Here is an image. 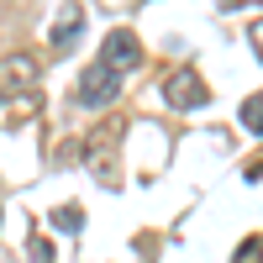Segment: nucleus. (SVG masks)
<instances>
[{
  "mask_svg": "<svg viewBox=\"0 0 263 263\" xmlns=\"http://www.w3.org/2000/svg\"><path fill=\"white\" fill-rule=\"evenodd\" d=\"M116 95H121V74H116L105 58L90 63V69L79 74V105H84V111H105Z\"/></svg>",
  "mask_w": 263,
  "mask_h": 263,
  "instance_id": "nucleus-1",
  "label": "nucleus"
},
{
  "mask_svg": "<svg viewBox=\"0 0 263 263\" xmlns=\"http://www.w3.org/2000/svg\"><path fill=\"white\" fill-rule=\"evenodd\" d=\"M37 90V58L32 53H6L0 58V100H21Z\"/></svg>",
  "mask_w": 263,
  "mask_h": 263,
  "instance_id": "nucleus-2",
  "label": "nucleus"
},
{
  "mask_svg": "<svg viewBox=\"0 0 263 263\" xmlns=\"http://www.w3.org/2000/svg\"><path fill=\"white\" fill-rule=\"evenodd\" d=\"M84 158H90L95 179H100L105 190H116V179H121V168H116V126H100L95 137L84 142Z\"/></svg>",
  "mask_w": 263,
  "mask_h": 263,
  "instance_id": "nucleus-3",
  "label": "nucleus"
},
{
  "mask_svg": "<svg viewBox=\"0 0 263 263\" xmlns=\"http://www.w3.org/2000/svg\"><path fill=\"white\" fill-rule=\"evenodd\" d=\"M163 100L174 105V111H195V105H205V79L195 69H174L163 79Z\"/></svg>",
  "mask_w": 263,
  "mask_h": 263,
  "instance_id": "nucleus-4",
  "label": "nucleus"
},
{
  "mask_svg": "<svg viewBox=\"0 0 263 263\" xmlns=\"http://www.w3.org/2000/svg\"><path fill=\"white\" fill-rule=\"evenodd\" d=\"M100 58L111 63L116 74H126V69H137V63H142V42H137V32H126V27H116V32H105V42H100Z\"/></svg>",
  "mask_w": 263,
  "mask_h": 263,
  "instance_id": "nucleus-5",
  "label": "nucleus"
},
{
  "mask_svg": "<svg viewBox=\"0 0 263 263\" xmlns=\"http://www.w3.org/2000/svg\"><path fill=\"white\" fill-rule=\"evenodd\" d=\"M79 32H84V11H79V6H63V11H58V21H53V32H48V42L63 53L69 42H79Z\"/></svg>",
  "mask_w": 263,
  "mask_h": 263,
  "instance_id": "nucleus-6",
  "label": "nucleus"
},
{
  "mask_svg": "<svg viewBox=\"0 0 263 263\" xmlns=\"http://www.w3.org/2000/svg\"><path fill=\"white\" fill-rule=\"evenodd\" d=\"M48 221H53L58 232H69V237H79V227H84V211H79V205H58V211L48 216Z\"/></svg>",
  "mask_w": 263,
  "mask_h": 263,
  "instance_id": "nucleus-7",
  "label": "nucleus"
},
{
  "mask_svg": "<svg viewBox=\"0 0 263 263\" xmlns=\"http://www.w3.org/2000/svg\"><path fill=\"white\" fill-rule=\"evenodd\" d=\"M242 126H248V132H263V90L242 100Z\"/></svg>",
  "mask_w": 263,
  "mask_h": 263,
  "instance_id": "nucleus-8",
  "label": "nucleus"
},
{
  "mask_svg": "<svg viewBox=\"0 0 263 263\" xmlns=\"http://www.w3.org/2000/svg\"><path fill=\"white\" fill-rule=\"evenodd\" d=\"M232 263H263V237H248L242 248H237V258Z\"/></svg>",
  "mask_w": 263,
  "mask_h": 263,
  "instance_id": "nucleus-9",
  "label": "nucleus"
},
{
  "mask_svg": "<svg viewBox=\"0 0 263 263\" xmlns=\"http://www.w3.org/2000/svg\"><path fill=\"white\" fill-rule=\"evenodd\" d=\"M27 253H32V263H53V248H48V242H42V237H37V232L27 237Z\"/></svg>",
  "mask_w": 263,
  "mask_h": 263,
  "instance_id": "nucleus-10",
  "label": "nucleus"
},
{
  "mask_svg": "<svg viewBox=\"0 0 263 263\" xmlns=\"http://www.w3.org/2000/svg\"><path fill=\"white\" fill-rule=\"evenodd\" d=\"M248 42H253V53L263 58V16H253V21H248Z\"/></svg>",
  "mask_w": 263,
  "mask_h": 263,
  "instance_id": "nucleus-11",
  "label": "nucleus"
}]
</instances>
